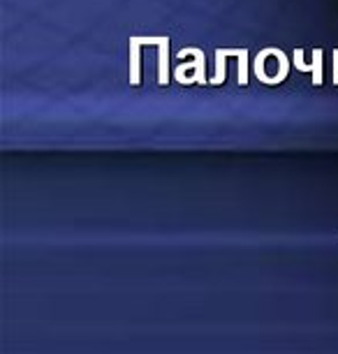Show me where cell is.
<instances>
[{
	"label": "cell",
	"instance_id": "obj_2",
	"mask_svg": "<svg viewBox=\"0 0 338 354\" xmlns=\"http://www.w3.org/2000/svg\"><path fill=\"white\" fill-rule=\"evenodd\" d=\"M294 67L299 72H311L313 75V86H322V49H313V63H304V51L294 49Z\"/></svg>",
	"mask_w": 338,
	"mask_h": 354
},
{
	"label": "cell",
	"instance_id": "obj_5",
	"mask_svg": "<svg viewBox=\"0 0 338 354\" xmlns=\"http://www.w3.org/2000/svg\"><path fill=\"white\" fill-rule=\"evenodd\" d=\"M225 53L239 58V84L245 86L248 84V49H225Z\"/></svg>",
	"mask_w": 338,
	"mask_h": 354
},
{
	"label": "cell",
	"instance_id": "obj_6",
	"mask_svg": "<svg viewBox=\"0 0 338 354\" xmlns=\"http://www.w3.org/2000/svg\"><path fill=\"white\" fill-rule=\"evenodd\" d=\"M225 49H216V75H213L211 84H216V86H220V84L225 81Z\"/></svg>",
	"mask_w": 338,
	"mask_h": 354
},
{
	"label": "cell",
	"instance_id": "obj_3",
	"mask_svg": "<svg viewBox=\"0 0 338 354\" xmlns=\"http://www.w3.org/2000/svg\"><path fill=\"white\" fill-rule=\"evenodd\" d=\"M158 84L160 86H167L169 81V38H162V42L158 45Z\"/></svg>",
	"mask_w": 338,
	"mask_h": 354
},
{
	"label": "cell",
	"instance_id": "obj_1",
	"mask_svg": "<svg viewBox=\"0 0 338 354\" xmlns=\"http://www.w3.org/2000/svg\"><path fill=\"white\" fill-rule=\"evenodd\" d=\"M186 56H193L195 60L193 63H188V65H179L174 70V77H176V81L179 84H190V79H186V70H195V84H200V86H204V84L208 81L206 79V63H204V51L202 49H195V47H190V49H181L179 51V58H186Z\"/></svg>",
	"mask_w": 338,
	"mask_h": 354
},
{
	"label": "cell",
	"instance_id": "obj_7",
	"mask_svg": "<svg viewBox=\"0 0 338 354\" xmlns=\"http://www.w3.org/2000/svg\"><path fill=\"white\" fill-rule=\"evenodd\" d=\"M334 84L338 86V49H334Z\"/></svg>",
	"mask_w": 338,
	"mask_h": 354
},
{
	"label": "cell",
	"instance_id": "obj_4",
	"mask_svg": "<svg viewBox=\"0 0 338 354\" xmlns=\"http://www.w3.org/2000/svg\"><path fill=\"white\" fill-rule=\"evenodd\" d=\"M141 42L137 38H130V84L132 86H139L141 81V51H139Z\"/></svg>",
	"mask_w": 338,
	"mask_h": 354
}]
</instances>
